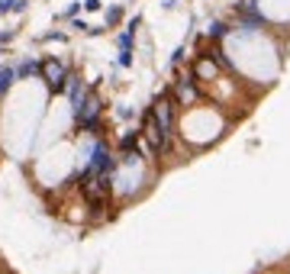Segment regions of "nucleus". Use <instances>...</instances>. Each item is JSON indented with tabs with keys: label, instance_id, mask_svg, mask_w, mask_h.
I'll list each match as a JSON object with an SVG mask.
<instances>
[{
	"label": "nucleus",
	"instance_id": "1",
	"mask_svg": "<svg viewBox=\"0 0 290 274\" xmlns=\"http://www.w3.org/2000/svg\"><path fill=\"white\" fill-rule=\"evenodd\" d=\"M68 71H71V68H68L58 55H46V58H39V77L46 81V87H49L52 94H61V91H65Z\"/></svg>",
	"mask_w": 290,
	"mask_h": 274
},
{
	"label": "nucleus",
	"instance_id": "2",
	"mask_svg": "<svg viewBox=\"0 0 290 274\" xmlns=\"http://www.w3.org/2000/svg\"><path fill=\"white\" fill-rule=\"evenodd\" d=\"M13 74H16V81H26V77H36V74H39V58H23L20 65L13 68Z\"/></svg>",
	"mask_w": 290,
	"mask_h": 274
},
{
	"label": "nucleus",
	"instance_id": "3",
	"mask_svg": "<svg viewBox=\"0 0 290 274\" xmlns=\"http://www.w3.org/2000/svg\"><path fill=\"white\" fill-rule=\"evenodd\" d=\"M16 84V74H13V68H0V100L7 97V91Z\"/></svg>",
	"mask_w": 290,
	"mask_h": 274
},
{
	"label": "nucleus",
	"instance_id": "4",
	"mask_svg": "<svg viewBox=\"0 0 290 274\" xmlns=\"http://www.w3.org/2000/svg\"><path fill=\"white\" fill-rule=\"evenodd\" d=\"M178 97L184 103H190L193 97H197V87H193V77H187V81H178Z\"/></svg>",
	"mask_w": 290,
	"mask_h": 274
},
{
	"label": "nucleus",
	"instance_id": "5",
	"mask_svg": "<svg viewBox=\"0 0 290 274\" xmlns=\"http://www.w3.org/2000/svg\"><path fill=\"white\" fill-rule=\"evenodd\" d=\"M193 74H197L200 81H206V77H213V74H216L213 61H210V58H200V61H197V68H193Z\"/></svg>",
	"mask_w": 290,
	"mask_h": 274
},
{
	"label": "nucleus",
	"instance_id": "6",
	"mask_svg": "<svg viewBox=\"0 0 290 274\" xmlns=\"http://www.w3.org/2000/svg\"><path fill=\"white\" fill-rule=\"evenodd\" d=\"M133 42H136V29H129V26H126V29L116 36V46H119V52H122V49H133Z\"/></svg>",
	"mask_w": 290,
	"mask_h": 274
},
{
	"label": "nucleus",
	"instance_id": "7",
	"mask_svg": "<svg viewBox=\"0 0 290 274\" xmlns=\"http://www.w3.org/2000/svg\"><path fill=\"white\" fill-rule=\"evenodd\" d=\"M122 16H126L122 7H110V10H107V26H110V29H116V26L122 23Z\"/></svg>",
	"mask_w": 290,
	"mask_h": 274
},
{
	"label": "nucleus",
	"instance_id": "8",
	"mask_svg": "<svg viewBox=\"0 0 290 274\" xmlns=\"http://www.w3.org/2000/svg\"><path fill=\"white\" fill-rule=\"evenodd\" d=\"M226 29H229L226 23H213V26H210V36H213V39H223V36H226Z\"/></svg>",
	"mask_w": 290,
	"mask_h": 274
},
{
	"label": "nucleus",
	"instance_id": "9",
	"mask_svg": "<svg viewBox=\"0 0 290 274\" xmlns=\"http://www.w3.org/2000/svg\"><path fill=\"white\" fill-rule=\"evenodd\" d=\"M133 65V49H122L119 52V68H129Z\"/></svg>",
	"mask_w": 290,
	"mask_h": 274
},
{
	"label": "nucleus",
	"instance_id": "10",
	"mask_svg": "<svg viewBox=\"0 0 290 274\" xmlns=\"http://www.w3.org/2000/svg\"><path fill=\"white\" fill-rule=\"evenodd\" d=\"M100 0H81V10H87V13H97V10H100Z\"/></svg>",
	"mask_w": 290,
	"mask_h": 274
},
{
	"label": "nucleus",
	"instance_id": "11",
	"mask_svg": "<svg viewBox=\"0 0 290 274\" xmlns=\"http://www.w3.org/2000/svg\"><path fill=\"white\" fill-rule=\"evenodd\" d=\"M65 39H68V36H65V32H58V29H55V32H46V36H42V42H65Z\"/></svg>",
	"mask_w": 290,
	"mask_h": 274
},
{
	"label": "nucleus",
	"instance_id": "12",
	"mask_svg": "<svg viewBox=\"0 0 290 274\" xmlns=\"http://www.w3.org/2000/svg\"><path fill=\"white\" fill-rule=\"evenodd\" d=\"M77 13H81V4H71V7H68L65 13H61V20H74Z\"/></svg>",
	"mask_w": 290,
	"mask_h": 274
},
{
	"label": "nucleus",
	"instance_id": "13",
	"mask_svg": "<svg viewBox=\"0 0 290 274\" xmlns=\"http://www.w3.org/2000/svg\"><path fill=\"white\" fill-rule=\"evenodd\" d=\"M26 7H29V0H13V4H10V13H26Z\"/></svg>",
	"mask_w": 290,
	"mask_h": 274
},
{
	"label": "nucleus",
	"instance_id": "14",
	"mask_svg": "<svg viewBox=\"0 0 290 274\" xmlns=\"http://www.w3.org/2000/svg\"><path fill=\"white\" fill-rule=\"evenodd\" d=\"M13 36H16V32H13V29H7V32H0V46H7V42H13Z\"/></svg>",
	"mask_w": 290,
	"mask_h": 274
},
{
	"label": "nucleus",
	"instance_id": "15",
	"mask_svg": "<svg viewBox=\"0 0 290 274\" xmlns=\"http://www.w3.org/2000/svg\"><path fill=\"white\" fill-rule=\"evenodd\" d=\"M10 4H13V0H0V16L10 13Z\"/></svg>",
	"mask_w": 290,
	"mask_h": 274
}]
</instances>
